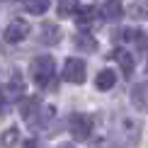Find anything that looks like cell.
<instances>
[{
	"label": "cell",
	"mask_w": 148,
	"mask_h": 148,
	"mask_svg": "<svg viewBox=\"0 0 148 148\" xmlns=\"http://www.w3.org/2000/svg\"><path fill=\"white\" fill-rule=\"evenodd\" d=\"M29 75H32V83L36 88H49V85H53V78H56V61L51 56H36L32 63H29Z\"/></svg>",
	"instance_id": "1"
},
{
	"label": "cell",
	"mask_w": 148,
	"mask_h": 148,
	"mask_svg": "<svg viewBox=\"0 0 148 148\" xmlns=\"http://www.w3.org/2000/svg\"><path fill=\"white\" fill-rule=\"evenodd\" d=\"M92 126H95L92 116L90 114H83V112L71 114V119H68V131H71V136L75 141H88L90 134H92Z\"/></svg>",
	"instance_id": "2"
},
{
	"label": "cell",
	"mask_w": 148,
	"mask_h": 148,
	"mask_svg": "<svg viewBox=\"0 0 148 148\" xmlns=\"http://www.w3.org/2000/svg\"><path fill=\"white\" fill-rule=\"evenodd\" d=\"M41 109H44V102H41L39 95H29L20 102V112H22V119L27 121L29 126H36L39 124V116H41Z\"/></svg>",
	"instance_id": "3"
},
{
	"label": "cell",
	"mask_w": 148,
	"mask_h": 148,
	"mask_svg": "<svg viewBox=\"0 0 148 148\" xmlns=\"http://www.w3.org/2000/svg\"><path fill=\"white\" fill-rule=\"evenodd\" d=\"M29 36V22L27 20H12L8 27H5L3 32V39L8 41V44H20Z\"/></svg>",
	"instance_id": "4"
},
{
	"label": "cell",
	"mask_w": 148,
	"mask_h": 148,
	"mask_svg": "<svg viewBox=\"0 0 148 148\" xmlns=\"http://www.w3.org/2000/svg\"><path fill=\"white\" fill-rule=\"evenodd\" d=\"M63 80L73 85L85 83V61L83 58H68L63 63Z\"/></svg>",
	"instance_id": "5"
},
{
	"label": "cell",
	"mask_w": 148,
	"mask_h": 148,
	"mask_svg": "<svg viewBox=\"0 0 148 148\" xmlns=\"http://www.w3.org/2000/svg\"><path fill=\"white\" fill-rule=\"evenodd\" d=\"M24 90H27V85H24V78L20 75V73H12V78L8 80V85L3 88L8 102H22L24 100Z\"/></svg>",
	"instance_id": "6"
},
{
	"label": "cell",
	"mask_w": 148,
	"mask_h": 148,
	"mask_svg": "<svg viewBox=\"0 0 148 148\" xmlns=\"http://www.w3.org/2000/svg\"><path fill=\"white\" fill-rule=\"evenodd\" d=\"M116 39L121 41H134V46L138 49V51H146L148 49V34L143 32V29H119L116 32Z\"/></svg>",
	"instance_id": "7"
},
{
	"label": "cell",
	"mask_w": 148,
	"mask_h": 148,
	"mask_svg": "<svg viewBox=\"0 0 148 148\" xmlns=\"http://www.w3.org/2000/svg\"><path fill=\"white\" fill-rule=\"evenodd\" d=\"M109 58L119 63V68H121V73H124V75H131V73H134V66H136V58H134L131 53L126 51V49H114V51L109 53Z\"/></svg>",
	"instance_id": "8"
},
{
	"label": "cell",
	"mask_w": 148,
	"mask_h": 148,
	"mask_svg": "<svg viewBox=\"0 0 148 148\" xmlns=\"http://www.w3.org/2000/svg\"><path fill=\"white\" fill-rule=\"evenodd\" d=\"M131 104L138 112H148V83H138L131 88Z\"/></svg>",
	"instance_id": "9"
},
{
	"label": "cell",
	"mask_w": 148,
	"mask_h": 148,
	"mask_svg": "<svg viewBox=\"0 0 148 148\" xmlns=\"http://www.w3.org/2000/svg\"><path fill=\"white\" fill-rule=\"evenodd\" d=\"M95 17H100V8L97 5H80L78 15H75V22H78V27H90L95 22Z\"/></svg>",
	"instance_id": "10"
},
{
	"label": "cell",
	"mask_w": 148,
	"mask_h": 148,
	"mask_svg": "<svg viewBox=\"0 0 148 148\" xmlns=\"http://www.w3.org/2000/svg\"><path fill=\"white\" fill-rule=\"evenodd\" d=\"M61 27L58 24H53V22H44L41 24V44H46V46H56L58 41H61Z\"/></svg>",
	"instance_id": "11"
},
{
	"label": "cell",
	"mask_w": 148,
	"mask_h": 148,
	"mask_svg": "<svg viewBox=\"0 0 148 148\" xmlns=\"http://www.w3.org/2000/svg\"><path fill=\"white\" fill-rule=\"evenodd\" d=\"M100 15H102V20H107V22H116V20H121L124 17V5L121 3H104L100 5Z\"/></svg>",
	"instance_id": "12"
},
{
	"label": "cell",
	"mask_w": 148,
	"mask_h": 148,
	"mask_svg": "<svg viewBox=\"0 0 148 148\" xmlns=\"http://www.w3.org/2000/svg\"><path fill=\"white\" fill-rule=\"evenodd\" d=\"M75 49H80L83 53H95L97 51V39L90 32H78L75 34Z\"/></svg>",
	"instance_id": "13"
},
{
	"label": "cell",
	"mask_w": 148,
	"mask_h": 148,
	"mask_svg": "<svg viewBox=\"0 0 148 148\" xmlns=\"http://www.w3.org/2000/svg\"><path fill=\"white\" fill-rule=\"evenodd\" d=\"M95 85H97V90H112L114 85H116V73L114 71H100L97 73V78H95Z\"/></svg>",
	"instance_id": "14"
},
{
	"label": "cell",
	"mask_w": 148,
	"mask_h": 148,
	"mask_svg": "<svg viewBox=\"0 0 148 148\" xmlns=\"http://www.w3.org/2000/svg\"><path fill=\"white\" fill-rule=\"evenodd\" d=\"M20 141V131H17V126H10L8 131H3V136H0V143H3L5 148H12Z\"/></svg>",
	"instance_id": "15"
},
{
	"label": "cell",
	"mask_w": 148,
	"mask_h": 148,
	"mask_svg": "<svg viewBox=\"0 0 148 148\" xmlns=\"http://www.w3.org/2000/svg\"><path fill=\"white\" fill-rule=\"evenodd\" d=\"M129 12H131L134 20H146L148 17V3H131L129 5Z\"/></svg>",
	"instance_id": "16"
},
{
	"label": "cell",
	"mask_w": 148,
	"mask_h": 148,
	"mask_svg": "<svg viewBox=\"0 0 148 148\" xmlns=\"http://www.w3.org/2000/svg\"><path fill=\"white\" fill-rule=\"evenodd\" d=\"M80 3H58V17H75Z\"/></svg>",
	"instance_id": "17"
},
{
	"label": "cell",
	"mask_w": 148,
	"mask_h": 148,
	"mask_svg": "<svg viewBox=\"0 0 148 148\" xmlns=\"http://www.w3.org/2000/svg\"><path fill=\"white\" fill-rule=\"evenodd\" d=\"M49 8H51V5H49L46 0H39V3H24V10H27L29 15H44Z\"/></svg>",
	"instance_id": "18"
},
{
	"label": "cell",
	"mask_w": 148,
	"mask_h": 148,
	"mask_svg": "<svg viewBox=\"0 0 148 148\" xmlns=\"http://www.w3.org/2000/svg\"><path fill=\"white\" fill-rule=\"evenodd\" d=\"M95 148H119V146H116L114 141H109V138H102V141H97Z\"/></svg>",
	"instance_id": "19"
},
{
	"label": "cell",
	"mask_w": 148,
	"mask_h": 148,
	"mask_svg": "<svg viewBox=\"0 0 148 148\" xmlns=\"http://www.w3.org/2000/svg\"><path fill=\"white\" fill-rule=\"evenodd\" d=\"M8 107V100H5V92H3V85H0V112Z\"/></svg>",
	"instance_id": "20"
},
{
	"label": "cell",
	"mask_w": 148,
	"mask_h": 148,
	"mask_svg": "<svg viewBox=\"0 0 148 148\" xmlns=\"http://www.w3.org/2000/svg\"><path fill=\"white\" fill-rule=\"evenodd\" d=\"M27 148H44V146H41V141L32 138V141H27Z\"/></svg>",
	"instance_id": "21"
},
{
	"label": "cell",
	"mask_w": 148,
	"mask_h": 148,
	"mask_svg": "<svg viewBox=\"0 0 148 148\" xmlns=\"http://www.w3.org/2000/svg\"><path fill=\"white\" fill-rule=\"evenodd\" d=\"M58 148H75V146H73V143H61Z\"/></svg>",
	"instance_id": "22"
},
{
	"label": "cell",
	"mask_w": 148,
	"mask_h": 148,
	"mask_svg": "<svg viewBox=\"0 0 148 148\" xmlns=\"http://www.w3.org/2000/svg\"><path fill=\"white\" fill-rule=\"evenodd\" d=\"M146 71H148V61H146Z\"/></svg>",
	"instance_id": "23"
}]
</instances>
